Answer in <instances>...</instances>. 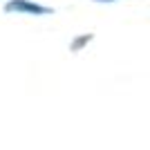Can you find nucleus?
I'll return each mask as SVG.
<instances>
[]
</instances>
